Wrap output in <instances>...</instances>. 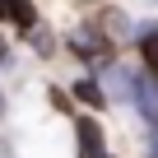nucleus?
<instances>
[{"instance_id":"obj_1","label":"nucleus","mask_w":158,"mask_h":158,"mask_svg":"<svg viewBox=\"0 0 158 158\" xmlns=\"http://www.w3.org/2000/svg\"><path fill=\"white\" fill-rule=\"evenodd\" d=\"M130 89H135V93H130L135 107H139L149 121H158V84H153L149 74H135V79H130Z\"/></svg>"},{"instance_id":"obj_2","label":"nucleus","mask_w":158,"mask_h":158,"mask_svg":"<svg viewBox=\"0 0 158 158\" xmlns=\"http://www.w3.org/2000/svg\"><path fill=\"white\" fill-rule=\"evenodd\" d=\"M74 130H79V158H107V153H102V126H98V121L84 116Z\"/></svg>"},{"instance_id":"obj_3","label":"nucleus","mask_w":158,"mask_h":158,"mask_svg":"<svg viewBox=\"0 0 158 158\" xmlns=\"http://www.w3.org/2000/svg\"><path fill=\"white\" fill-rule=\"evenodd\" d=\"M70 47L84 56V60H102V56H107V42H102V33H93V28H79V33L70 37Z\"/></svg>"},{"instance_id":"obj_4","label":"nucleus","mask_w":158,"mask_h":158,"mask_svg":"<svg viewBox=\"0 0 158 158\" xmlns=\"http://www.w3.org/2000/svg\"><path fill=\"white\" fill-rule=\"evenodd\" d=\"M0 19H10L19 28H33L37 23V10H33V0H0Z\"/></svg>"},{"instance_id":"obj_5","label":"nucleus","mask_w":158,"mask_h":158,"mask_svg":"<svg viewBox=\"0 0 158 158\" xmlns=\"http://www.w3.org/2000/svg\"><path fill=\"white\" fill-rule=\"evenodd\" d=\"M139 56H144L149 70L158 74V28H144V33H139Z\"/></svg>"},{"instance_id":"obj_6","label":"nucleus","mask_w":158,"mask_h":158,"mask_svg":"<svg viewBox=\"0 0 158 158\" xmlns=\"http://www.w3.org/2000/svg\"><path fill=\"white\" fill-rule=\"evenodd\" d=\"M74 98H79V102H89V107H102V102H107V93L93 84V79H79V84H74Z\"/></svg>"},{"instance_id":"obj_7","label":"nucleus","mask_w":158,"mask_h":158,"mask_svg":"<svg viewBox=\"0 0 158 158\" xmlns=\"http://www.w3.org/2000/svg\"><path fill=\"white\" fill-rule=\"evenodd\" d=\"M153 149H158V135H153Z\"/></svg>"}]
</instances>
